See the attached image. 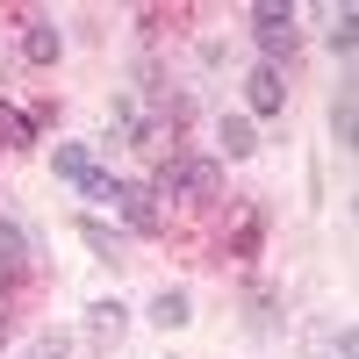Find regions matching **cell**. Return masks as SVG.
<instances>
[{"label": "cell", "mask_w": 359, "mask_h": 359, "mask_svg": "<svg viewBox=\"0 0 359 359\" xmlns=\"http://www.w3.org/2000/svg\"><path fill=\"white\" fill-rule=\"evenodd\" d=\"M252 36L266 50V65L280 72V57H294V43H302V36H294V8H287V0H259V8H252Z\"/></svg>", "instance_id": "1"}, {"label": "cell", "mask_w": 359, "mask_h": 359, "mask_svg": "<svg viewBox=\"0 0 359 359\" xmlns=\"http://www.w3.org/2000/svg\"><path fill=\"white\" fill-rule=\"evenodd\" d=\"M115 208H123V223H130L137 237H158V223H165V216H158V194H151V187H137V180H123Z\"/></svg>", "instance_id": "2"}, {"label": "cell", "mask_w": 359, "mask_h": 359, "mask_svg": "<svg viewBox=\"0 0 359 359\" xmlns=\"http://www.w3.org/2000/svg\"><path fill=\"white\" fill-rule=\"evenodd\" d=\"M245 108H252V115H280V108H287V79H280L273 65L245 72Z\"/></svg>", "instance_id": "3"}, {"label": "cell", "mask_w": 359, "mask_h": 359, "mask_svg": "<svg viewBox=\"0 0 359 359\" xmlns=\"http://www.w3.org/2000/svg\"><path fill=\"white\" fill-rule=\"evenodd\" d=\"M144 316H151V331H187V316H194V294H187V287H158L151 302H144Z\"/></svg>", "instance_id": "4"}, {"label": "cell", "mask_w": 359, "mask_h": 359, "mask_svg": "<svg viewBox=\"0 0 359 359\" xmlns=\"http://www.w3.org/2000/svg\"><path fill=\"white\" fill-rule=\"evenodd\" d=\"M50 172L65 180V187H86V180H94V151H86V144H50Z\"/></svg>", "instance_id": "5"}, {"label": "cell", "mask_w": 359, "mask_h": 359, "mask_svg": "<svg viewBox=\"0 0 359 359\" xmlns=\"http://www.w3.org/2000/svg\"><path fill=\"white\" fill-rule=\"evenodd\" d=\"M180 187H187L194 201H216L223 194V165L216 158H180Z\"/></svg>", "instance_id": "6"}, {"label": "cell", "mask_w": 359, "mask_h": 359, "mask_svg": "<svg viewBox=\"0 0 359 359\" xmlns=\"http://www.w3.org/2000/svg\"><path fill=\"white\" fill-rule=\"evenodd\" d=\"M216 144H223V158H252V151H259L252 115H223V123H216Z\"/></svg>", "instance_id": "7"}, {"label": "cell", "mask_w": 359, "mask_h": 359, "mask_svg": "<svg viewBox=\"0 0 359 359\" xmlns=\"http://www.w3.org/2000/svg\"><path fill=\"white\" fill-rule=\"evenodd\" d=\"M359 123V101H352V79H338V94H331V137H338V151H352V130Z\"/></svg>", "instance_id": "8"}, {"label": "cell", "mask_w": 359, "mask_h": 359, "mask_svg": "<svg viewBox=\"0 0 359 359\" xmlns=\"http://www.w3.org/2000/svg\"><path fill=\"white\" fill-rule=\"evenodd\" d=\"M29 266V230L15 216H0V273H22Z\"/></svg>", "instance_id": "9"}, {"label": "cell", "mask_w": 359, "mask_h": 359, "mask_svg": "<svg viewBox=\"0 0 359 359\" xmlns=\"http://www.w3.org/2000/svg\"><path fill=\"white\" fill-rule=\"evenodd\" d=\"M22 50H29V65H57V50H65V43H57L50 22H29V43H22Z\"/></svg>", "instance_id": "10"}, {"label": "cell", "mask_w": 359, "mask_h": 359, "mask_svg": "<svg viewBox=\"0 0 359 359\" xmlns=\"http://www.w3.org/2000/svg\"><path fill=\"white\" fill-rule=\"evenodd\" d=\"M79 237H86V245H94V259H108V266L123 259V237H115L108 223H94V216H79Z\"/></svg>", "instance_id": "11"}, {"label": "cell", "mask_w": 359, "mask_h": 359, "mask_svg": "<svg viewBox=\"0 0 359 359\" xmlns=\"http://www.w3.org/2000/svg\"><path fill=\"white\" fill-rule=\"evenodd\" d=\"M331 50H338V65L352 72V8H338V15H331Z\"/></svg>", "instance_id": "12"}, {"label": "cell", "mask_w": 359, "mask_h": 359, "mask_svg": "<svg viewBox=\"0 0 359 359\" xmlns=\"http://www.w3.org/2000/svg\"><path fill=\"white\" fill-rule=\"evenodd\" d=\"M79 194H86V201H115V194H123V180H115L108 165H94V180H86Z\"/></svg>", "instance_id": "13"}, {"label": "cell", "mask_w": 359, "mask_h": 359, "mask_svg": "<svg viewBox=\"0 0 359 359\" xmlns=\"http://www.w3.org/2000/svg\"><path fill=\"white\" fill-rule=\"evenodd\" d=\"M280 309H273V294H252V331H273Z\"/></svg>", "instance_id": "14"}, {"label": "cell", "mask_w": 359, "mask_h": 359, "mask_svg": "<svg viewBox=\"0 0 359 359\" xmlns=\"http://www.w3.org/2000/svg\"><path fill=\"white\" fill-rule=\"evenodd\" d=\"M0 144H29V115H8V108H0Z\"/></svg>", "instance_id": "15"}, {"label": "cell", "mask_w": 359, "mask_h": 359, "mask_svg": "<svg viewBox=\"0 0 359 359\" xmlns=\"http://www.w3.org/2000/svg\"><path fill=\"white\" fill-rule=\"evenodd\" d=\"M359 352V331H352V323H338V338H331V359H352Z\"/></svg>", "instance_id": "16"}, {"label": "cell", "mask_w": 359, "mask_h": 359, "mask_svg": "<svg viewBox=\"0 0 359 359\" xmlns=\"http://www.w3.org/2000/svg\"><path fill=\"white\" fill-rule=\"evenodd\" d=\"M29 359H57V345H36V352H29Z\"/></svg>", "instance_id": "17"}]
</instances>
